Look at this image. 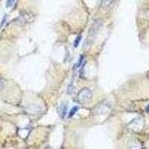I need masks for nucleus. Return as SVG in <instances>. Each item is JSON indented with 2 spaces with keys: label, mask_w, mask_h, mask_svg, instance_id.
<instances>
[{
  "label": "nucleus",
  "mask_w": 149,
  "mask_h": 149,
  "mask_svg": "<svg viewBox=\"0 0 149 149\" xmlns=\"http://www.w3.org/2000/svg\"><path fill=\"white\" fill-rule=\"evenodd\" d=\"M93 94L89 89L84 88L78 93L77 98L80 102H86L91 100Z\"/></svg>",
  "instance_id": "obj_1"
},
{
  "label": "nucleus",
  "mask_w": 149,
  "mask_h": 149,
  "mask_svg": "<svg viewBox=\"0 0 149 149\" xmlns=\"http://www.w3.org/2000/svg\"><path fill=\"white\" fill-rule=\"evenodd\" d=\"M81 38L82 37L81 35L78 36V37L75 38V40H74V47H78V45H79L80 42H81Z\"/></svg>",
  "instance_id": "obj_5"
},
{
  "label": "nucleus",
  "mask_w": 149,
  "mask_h": 149,
  "mask_svg": "<svg viewBox=\"0 0 149 149\" xmlns=\"http://www.w3.org/2000/svg\"><path fill=\"white\" fill-rule=\"evenodd\" d=\"M59 114L61 116V117L62 119H64L65 116L66 115V113H67V105L66 104H62L59 107Z\"/></svg>",
  "instance_id": "obj_2"
},
{
  "label": "nucleus",
  "mask_w": 149,
  "mask_h": 149,
  "mask_svg": "<svg viewBox=\"0 0 149 149\" xmlns=\"http://www.w3.org/2000/svg\"><path fill=\"white\" fill-rule=\"evenodd\" d=\"M78 106H75V107H72V108L71 109V110L70 111V113H69V118H72V117L74 115V114L76 113L77 112H78Z\"/></svg>",
  "instance_id": "obj_4"
},
{
  "label": "nucleus",
  "mask_w": 149,
  "mask_h": 149,
  "mask_svg": "<svg viewBox=\"0 0 149 149\" xmlns=\"http://www.w3.org/2000/svg\"><path fill=\"white\" fill-rule=\"evenodd\" d=\"M114 2H115V0H102L101 6L104 8H108L110 5H111Z\"/></svg>",
  "instance_id": "obj_3"
},
{
  "label": "nucleus",
  "mask_w": 149,
  "mask_h": 149,
  "mask_svg": "<svg viewBox=\"0 0 149 149\" xmlns=\"http://www.w3.org/2000/svg\"><path fill=\"white\" fill-rule=\"evenodd\" d=\"M147 111H149V105H148V107H147Z\"/></svg>",
  "instance_id": "obj_7"
},
{
  "label": "nucleus",
  "mask_w": 149,
  "mask_h": 149,
  "mask_svg": "<svg viewBox=\"0 0 149 149\" xmlns=\"http://www.w3.org/2000/svg\"><path fill=\"white\" fill-rule=\"evenodd\" d=\"M15 0H7L6 2V7L7 8H11L14 5Z\"/></svg>",
  "instance_id": "obj_6"
}]
</instances>
